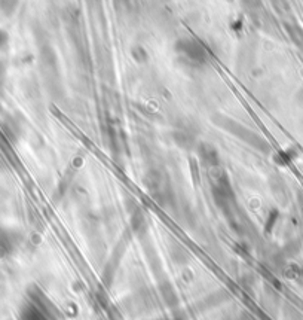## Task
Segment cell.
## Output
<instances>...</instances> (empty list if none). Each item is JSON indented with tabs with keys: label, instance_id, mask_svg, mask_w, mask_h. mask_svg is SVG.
<instances>
[{
	"label": "cell",
	"instance_id": "obj_2",
	"mask_svg": "<svg viewBox=\"0 0 303 320\" xmlns=\"http://www.w3.org/2000/svg\"><path fill=\"white\" fill-rule=\"evenodd\" d=\"M244 2H246V3H247L248 6H256V5H257V3H258L260 0H244Z\"/></svg>",
	"mask_w": 303,
	"mask_h": 320
},
{
	"label": "cell",
	"instance_id": "obj_1",
	"mask_svg": "<svg viewBox=\"0 0 303 320\" xmlns=\"http://www.w3.org/2000/svg\"><path fill=\"white\" fill-rule=\"evenodd\" d=\"M177 50L183 54L190 63H204L205 53L201 47L194 41H180L177 45Z\"/></svg>",
	"mask_w": 303,
	"mask_h": 320
}]
</instances>
